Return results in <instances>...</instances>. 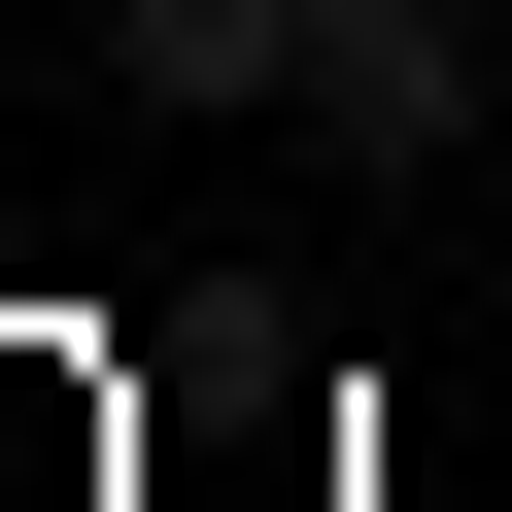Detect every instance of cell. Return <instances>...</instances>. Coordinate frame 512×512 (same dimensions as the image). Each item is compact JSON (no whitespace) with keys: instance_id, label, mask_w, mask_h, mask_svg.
<instances>
[{"instance_id":"obj_1","label":"cell","mask_w":512,"mask_h":512,"mask_svg":"<svg viewBox=\"0 0 512 512\" xmlns=\"http://www.w3.org/2000/svg\"><path fill=\"white\" fill-rule=\"evenodd\" d=\"M308 171H478V0H308Z\"/></svg>"},{"instance_id":"obj_2","label":"cell","mask_w":512,"mask_h":512,"mask_svg":"<svg viewBox=\"0 0 512 512\" xmlns=\"http://www.w3.org/2000/svg\"><path fill=\"white\" fill-rule=\"evenodd\" d=\"M103 103L137 137H308V0H103Z\"/></svg>"}]
</instances>
